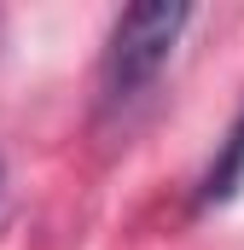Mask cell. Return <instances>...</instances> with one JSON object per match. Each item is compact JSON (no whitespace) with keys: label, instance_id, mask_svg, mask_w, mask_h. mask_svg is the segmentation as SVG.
<instances>
[{"label":"cell","instance_id":"obj_1","mask_svg":"<svg viewBox=\"0 0 244 250\" xmlns=\"http://www.w3.org/2000/svg\"><path fill=\"white\" fill-rule=\"evenodd\" d=\"M186 23H192V6H128L111 23L105 59H99V93H105V105L140 99L163 76V64L175 59Z\"/></svg>","mask_w":244,"mask_h":250},{"label":"cell","instance_id":"obj_3","mask_svg":"<svg viewBox=\"0 0 244 250\" xmlns=\"http://www.w3.org/2000/svg\"><path fill=\"white\" fill-rule=\"evenodd\" d=\"M0 187H6V175H0Z\"/></svg>","mask_w":244,"mask_h":250},{"label":"cell","instance_id":"obj_2","mask_svg":"<svg viewBox=\"0 0 244 250\" xmlns=\"http://www.w3.org/2000/svg\"><path fill=\"white\" fill-rule=\"evenodd\" d=\"M239 192H244V111L233 117L227 140L215 146V157H209V169H203V181H198V209H221V204H233Z\"/></svg>","mask_w":244,"mask_h":250}]
</instances>
